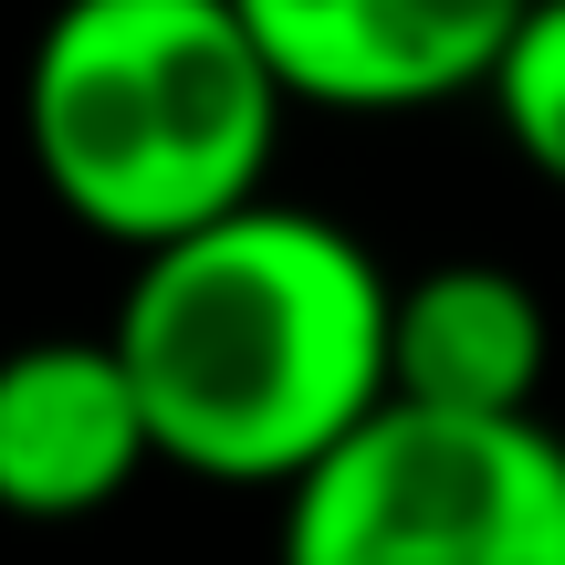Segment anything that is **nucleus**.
<instances>
[{
    "label": "nucleus",
    "mask_w": 565,
    "mask_h": 565,
    "mask_svg": "<svg viewBox=\"0 0 565 565\" xmlns=\"http://www.w3.org/2000/svg\"><path fill=\"white\" fill-rule=\"evenodd\" d=\"M294 95L242 0H53L21 53L42 200L126 263L273 200Z\"/></svg>",
    "instance_id": "f03ea898"
},
{
    "label": "nucleus",
    "mask_w": 565,
    "mask_h": 565,
    "mask_svg": "<svg viewBox=\"0 0 565 565\" xmlns=\"http://www.w3.org/2000/svg\"><path fill=\"white\" fill-rule=\"evenodd\" d=\"M273 565H565V429L387 398L282 492Z\"/></svg>",
    "instance_id": "7ed1b4c3"
},
{
    "label": "nucleus",
    "mask_w": 565,
    "mask_h": 565,
    "mask_svg": "<svg viewBox=\"0 0 565 565\" xmlns=\"http://www.w3.org/2000/svg\"><path fill=\"white\" fill-rule=\"evenodd\" d=\"M105 335L158 461L221 492H294L398 398V282L303 200H252L147 252Z\"/></svg>",
    "instance_id": "f257e3e1"
},
{
    "label": "nucleus",
    "mask_w": 565,
    "mask_h": 565,
    "mask_svg": "<svg viewBox=\"0 0 565 565\" xmlns=\"http://www.w3.org/2000/svg\"><path fill=\"white\" fill-rule=\"evenodd\" d=\"M158 471V429L116 335H21L0 345V513L95 524Z\"/></svg>",
    "instance_id": "39448f33"
},
{
    "label": "nucleus",
    "mask_w": 565,
    "mask_h": 565,
    "mask_svg": "<svg viewBox=\"0 0 565 565\" xmlns=\"http://www.w3.org/2000/svg\"><path fill=\"white\" fill-rule=\"evenodd\" d=\"M534 0H242L303 116H440L492 95Z\"/></svg>",
    "instance_id": "20e7f679"
},
{
    "label": "nucleus",
    "mask_w": 565,
    "mask_h": 565,
    "mask_svg": "<svg viewBox=\"0 0 565 565\" xmlns=\"http://www.w3.org/2000/svg\"><path fill=\"white\" fill-rule=\"evenodd\" d=\"M482 105L503 126V147L565 200V0H534L524 11V32H513V53H503Z\"/></svg>",
    "instance_id": "0eeeda50"
},
{
    "label": "nucleus",
    "mask_w": 565,
    "mask_h": 565,
    "mask_svg": "<svg viewBox=\"0 0 565 565\" xmlns=\"http://www.w3.org/2000/svg\"><path fill=\"white\" fill-rule=\"evenodd\" d=\"M555 324L545 294L503 263H440L398 282V398L471 408V419H524L545 398Z\"/></svg>",
    "instance_id": "423d86ee"
}]
</instances>
